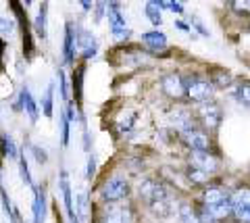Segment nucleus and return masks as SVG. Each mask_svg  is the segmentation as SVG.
I'll list each match as a JSON object with an SVG mask.
<instances>
[{
	"instance_id": "1",
	"label": "nucleus",
	"mask_w": 250,
	"mask_h": 223,
	"mask_svg": "<svg viewBox=\"0 0 250 223\" xmlns=\"http://www.w3.org/2000/svg\"><path fill=\"white\" fill-rule=\"evenodd\" d=\"M138 196L140 201H144L154 215L167 217L173 209V201H171V192L163 182L154 178H144L138 186Z\"/></svg>"
},
{
	"instance_id": "2",
	"label": "nucleus",
	"mask_w": 250,
	"mask_h": 223,
	"mask_svg": "<svg viewBox=\"0 0 250 223\" xmlns=\"http://www.w3.org/2000/svg\"><path fill=\"white\" fill-rule=\"evenodd\" d=\"M11 9V17L17 23V32H21V42H23V55H25V61H31L38 55V48H36V40H34V32H31V21L27 17V11L23 2L19 0H11L6 4Z\"/></svg>"
},
{
	"instance_id": "3",
	"label": "nucleus",
	"mask_w": 250,
	"mask_h": 223,
	"mask_svg": "<svg viewBox=\"0 0 250 223\" xmlns=\"http://www.w3.org/2000/svg\"><path fill=\"white\" fill-rule=\"evenodd\" d=\"M131 194V183L127 178L123 175H108L106 180L98 186V198L103 204H117V203H125Z\"/></svg>"
},
{
	"instance_id": "4",
	"label": "nucleus",
	"mask_w": 250,
	"mask_h": 223,
	"mask_svg": "<svg viewBox=\"0 0 250 223\" xmlns=\"http://www.w3.org/2000/svg\"><path fill=\"white\" fill-rule=\"evenodd\" d=\"M94 223H136V211L127 201L117 204H104L96 213Z\"/></svg>"
},
{
	"instance_id": "5",
	"label": "nucleus",
	"mask_w": 250,
	"mask_h": 223,
	"mask_svg": "<svg viewBox=\"0 0 250 223\" xmlns=\"http://www.w3.org/2000/svg\"><path fill=\"white\" fill-rule=\"evenodd\" d=\"M73 32H75V50H77V59L82 63H88L94 57L98 55V40L88 27H83L82 23H73Z\"/></svg>"
},
{
	"instance_id": "6",
	"label": "nucleus",
	"mask_w": 250,
	"mask_h": 223,
	"mask_svg": "<svg viewBox=\"0 0 250 223\" xmlns=\"http://www.w3.org/2000/svg\"><path fill=\"white\" fill-rule=\"evenodd\" d=\"M184 83H186V98L190 102L202 104V102L213 101L215 88L210 86V81L207 78H200V75H188V78H184Z\"/></svg>"
},
{
	"instance_id": "7",
	"label": "nucleus",
	"mask_w": 250,
	"mask_h": 223,
	"mask_svg": "<svg viewBox=\"0 0 250 223\" xmlns=\"http://www.w3.org/2000/svg\"><path fill=\"white\" fill-rule=\"evenodd\" d=\"M194 119L200 123V129L205 132H217L223 123V111L215 101H208V102H202L196 106V113H194Z\"/></svg>"
},
{
	"instance_id": "8",
	"label": "nucleus",
	"mask_w": 250,
	"mask_h": 223,
	"mask_svg": "<svg viewBox=\"0 0 250 223\" xmlns=\"http://www.w3.org/2000/svg\"><path fill=\"white\" fill-rule=\"evenodd\" d=\"M106 19L108 27H111V36L115 42H125L131 38V29L127 27V21L123 17L121 4L119 2H106Z\"/></svg>"
},
{
	"instance_id": "9",
	"label": "nucleus",
	"mask_w": 250,
	"mask_h": 223,
	"mask_svg": "<svg viewBox=\"0 0 250 223\" xmlns=\"http://www.w3.org/2000/svg\"><path fill=\"white\" fill-rule=\"evenodd\" d=\"M231 219L236 223H250V186H240L231 192Z\"/></svg>"
},
{
	"instance_id": "10",
	"label": "nucleus",
	"mask_w": 250,
	"mask_h": 223,
	"mask_svg": "<svg viewBox=\"0 0 250 223\" xmlns=\"http://www.w3.org/2000/svg\"><path fill=\"white\" fill-rule=\"evenodd\" d=\"M179 138L190 148V152H213V138L200 127L186 129V132L179 134Z\"/></svg>"
},
{
	"instance_id": "11",
	"label": "nucleus",
	"mask_w": 250,
	"mask_h": 223,
	"mask_svg": "<svg viewBox=\"0 0 250 223\" xmlns=\"http://www.w3.org/2000/svg\"><path fill=\"white\" fill-rule=\"evenodd\" d=\"M188 163H190V167L198 169V171H205L208 175H213L221 169V161H219L215 152H190Z\"/></svg>"
},
{
	"instance_id": "12",
	"label": "nucleus",
	"mask_w": 250,
	"mask_h": 223,
	"mask_svg": "<svg viewBox=\"0 0 250 223\" xmlns=\"http://www.w3.org/2000/svg\"><path fill=\"white\" fill-rule=\"evenodd\" d=\"M34 198H31V223H44L48 215V198H46V186H34Z\"/></svg>"
},
{
	"instance_id": "13",
	"label": "nucleus",
	"mask_w": 250,
	"mask_h": 223,
	"mask_svg": "<svg viewBox=\"0 0 250 223\" xmlns=\"http://www.w3.org/2000/svg\"><path fill=\"white\" fill-rule=\"evenodd\" d=\"M62 67H73L77 59L75 50V32H73V21H65V32H62Z\"/></svg>"
},
{
	"instance_id": "14",
	"label": "nucleus",
	"mask_w": 250,
	"mask_h": 223,
	"mask_svg": "<svg viewBox=\"0 0 250 223\" xmlns=\"http://www.w3.org/2000/svg\"><path fill=\"white\" fill-rule=\"evenodd\" d=\"M59 192L62 196V204H65V215L69 221L77 219L75 211H73V188H71V178H69V171L65 167L59 171Z\"/></svg>"
},
{
	"instance_id": "15",
	"label": "nucleus",
	"mask_w": 250,
	"mask_h": 223,
	"mask_svg": "<svg viewBox=\"0 0 250 223\" xmlns=\"http://www.w3.org/2000/svg\"><path fill=\"white\" fill-rule=\"evenodd\" d=\"M161 90L165 92L169 98H175V101H182V98H186L184 75H179V73H167V75H163Z\"/></svg>"
},
{
	"instance_id": "16",
	"label": "nucleus",
	"mask_w": 250,
	"mask_h": 223,
	"mask_svg": "<svg viewBox=\"0 0 250 223\" xmlns=\"http://www.w3.org/2000/svg\"><path fill=\"white\" fill-rule=\"evenodd\" d=\"M229 196L231 192L223 186H207L202 188V194H200V206H219V204H225L229 203Z\"/></svg>"
},
{
	"instance_id": "17",
	"label": "nucleus",
	"mask_w": 250,
	"mask_h": 223,
	"mask_svg": "<svg viewBox=\"0 0 250 223\" xmlns=\"http://www.w3.org/2000/svg\"><path fill=\"white\" fill-rule=\"evenodd\" d=\"M85 69H88V63H80V65H73V73H71V96H73V104L77 109H83L82 102H83V75H85Z\"/></svg>"
},
{
	"instance_id": "18",
	"label": "nucleus",
	"mask_w": 250,
	"mask_h": 223,
	"mask_svg": "<svg viewBox=\"0 0 250 223\" xmlns=\"http://www.w3.org/2000/svg\"><path fill=\"white\" fill-rule=\"evenodd\" d=\"M142 46L146 50H150L152 55H165L169 48V40L165 32L161 29H152V32H144L142 34Z\"/></svg>"
},
{
	"instance_id": "19",
	"label": "nucleus",
	"mask_w": 250,
	"mask_h": 223,
	"mask_svg": "<svg viewBox=\"0 0 250 223\" xmlns=\"http://www.w3.org/2000/svg\"><path fill=\"white\" fill-rule=\"evenodd\" d=\"M17 94L21 96V102H23V113L27 115L29 123H38V119H40V115H42V113H40V104H38L36 96L31 94L29 86H25V83H23L21 90L17 92Z\"/></svg>"
},
{
	"instance_id": "20",
	"label": "nucleus",
	"mask_w": 250,
	"mask_h": 223,
	"mask_svg": "<svg viewBox=\"0 0 250 223\" xmlns=\"http://www.w3.org/2000/svg\"><path fill=\"white\" fill-rule=\"evenodd\" d=\"M136 121H138V113L134 109H125L119 113V117L115 119V132L117 136L121 138H129L134 134V127H136Z\"/></svg>"
},
{
	"instance_id": "21",
	"label": "nucleus",
	"mask_w": 250,
	"mask_h": 223,
	"mask_svg": "<svg viewBox=\"0 0 250 223\" xmlns=\"http://www.w3.org/2000/svg\"><path fill=\"white\" fill-rule=\"evenodd\" d=\"M31 32L38 40L46 42V38H48V2H40L38 6L36 19L31 21Z\"/></svg>"
},
{
	"instance_id": "22",
	"label": "nucleus",
	"mask_w": 250,
	"mask_h": 223,
	"mask_svg": "<svg viewBox=\"0 0 250 223\" xmlns=\"http://www.w3.org/2000/svg\"><path fill=\"white\" fill-rule=\"evenodd\" d=\"M19 146L9 132H0V161H17Z\"/></svg>"
},
{
	"instance_id": "23",
	"label": "nucleus",
	"mask_w": 250,
	"mask_h": 223,
	"mask_svg": "<svg viewBox=\"0 0 250 223\" xmlns=\"http://www.w3.org/2000/svg\"><path fill=\"white\" fill-rule=\"evenodd\" d=\"M0 203H2V211H4V217L9 219V223H27L25 219H23L21 211L17 209V206L13 204L9 192H6V188L0 190Z\"/></svg>"
},
{
	"instance_id": "24",
	"label": "nucleus",
	"mask_w": 250,
	"mask_h": 223,
	"mask_svg": "<svg viewBox=\"0 0 250 223\" xmlns=\"http://www.w3.org/2000/svg\"><path fill=\"white\" fill-rule=\"evenodd\" d=\"M73 211H75V217H77V221H80V223H83V221L90 219L92 201H90V194H88V192H80V194L75 196V206H73Z\"/></svg>"
},
{
	"instance_id": "25",
	"label": "nucleus",
	"mask_w": 250,
	"mask_h": 223,
	"mask_svg": "<svg viewBox=\"0 0 250 223\" xmlns=\"http://www.w3.org/2000/svg\"><path fill=\"white\" fill-rule=\"evenodd\" d=\"M208 81H210V86L213 88L225 90V88H229L233 83V75L229 71H225V69H221V67H213L208 71Z\"/></svg>"
},
{
	"instance_id": "26",
	"label": "nucleus",
	"mask_w": 250,
	"mask_h": 223,
	"mask_svg": "<svg viewBox=\"0 0 250 223\" xmlns=\"http://www.w3.org/2000/svg\"><path fill=\"white\" fill-rule=\"evenodd\" d=\"M54 90H57V86H54V81H50L48 88H46L44 94H42V101L38 102L40 104V113L44 115L46 119L54 117Z\"/></svg>"
},
{
	"instance_id": "27",
	"label": "nucleus",
	"mask_w": 250,
	"mask_h": 223,
	"mask_svg": "<svg viewBox=\"0 0 250 223\" xmlns=\"http://www.w3.org/2000/svg\"><path fill=\"white\" fill-rule=\"evenodd\" d=\"M54 86H59V96L62 101V106L71 102V86H69V78L65 75V69L62 67L57 69V81H54Z\"/></svg>"
},
{
	"instance_id": "28",
	"label": "nucleus",
	"mask_w": 250,
	"mask_h": 223,
	"mask_svg": "<svg viewBox=\"0 0 250 223\" xmlns=\"http://www.w3.org/2000/svg\"><path fill=\"white\" fill-rule=\"evenodd\" d=\"M17 165H19V175H21V182L25 183V186L34 188V186H36V182H34V178H31V169H29V157H27L25 148H21V152H19V159H17Z\"/></svg>"
},
{
	"instance_id": "29",
	"label": "nucleus",
	"mask_w": 250,
	"mask_h": 223,
	"mask_svg": "<svg viewBox=\"0 0 250 223\" xmlns=\"http://www.w3.org/2000/svg\"><path fill=\"white\" fill-rule=\"evenodd\" d=\"M23 148H25L27 157L34 159L38 165H46V163H48V150H46L44 146L36 144V142H27L25 146H23Z\"/></svg>"
},
{
	"instance_id": "30",
	"label": "nucleus",
	"mask_w": 250,
	"mask_h": 223,
	"mask_svg": "<svg viewBox=\"0 0 250 223\" xmlns=\"http://www.w3.org/2000/svg\"><path fill=\"white\" fill-rule=\"evenodd\" d=\"M186 178H188V182H190L192 186H198V188L210 186V175L205 173V171H198V169H194V167H188Z\"/></svg>"
},
{
	"instance_id": "31",
	"label": "nucleus",
	"mask_w": 250,
	"mask_h": 223,
	"mask_svg": "<svg viewBox=\"0 0 250 223\" xmlns=\"http://www.w3.org/2000/svg\"><path fill=\"white\" fill-rule=\"evenodd\" d=\"M177 209H179L177 215L182 219V223H200V215L196 206H192L190 203H182Z\"/></svg>"
},
{
	"instance_id": "32",
	"label": "nucleus",
	"mask_w": 250,
	"mask_h": 223,
	"mask_svg": "<svg viewBox=\"0 0 250 223\" xmlns=\"http://www.w3.org/2000/svg\"><path fill=\"white\" fill-rule=\"evenodd\" d=\"M233 98L242 104L250 109V81H238L236 90H233Z\"/></svg>"
},
{
	"instance_id": "33",
	"label": "nucleus",
	"mask_w": 250,
	"mask_h": 223,
	"mask_svg": "<svg viewBox=\"0 0 250 223\" xmlns=\"http://www.w3.org/2000/svg\"><path fill=\"white\" fill-rule=\"evenodd\" d=\"M144 13H146L148 21H150L154 27H161L163 25V13L159 9V4H156V0H152V2H146Z\"/></svg>"
},
{
	"instance_id": "34",
	"label": "nucleus",
	"mask_w": 250,
	"mask_h": 223,
	"mask_svg": "<svg viewBox=\"0 0 250 223\" xmlns=\"http://www.w3.org/2000/svg\"><path fill=\"white\" fill-rule=\"evenodd\" d=\"M15 32H17V23H15V19L9 17V15H0V38L6 40V38H11Z\"/></svg>"
},
{
	"instance_id": "35",
	"label": "nucleus",
	"mask_w": 250,
	"mask_h": 223,
	"mask_svg": "<svg viewBox=\"0 0 250 223\" xmlns=\"http://www.w3.org/2000/svg\"><path fill=\"white\" fill-rule=\"evenodd\" d=\"M61 146L62 148H67L69 146V142H71V123L67 121V117H65V113L61 111Z\"/></svg>"
},
{
	"instance_id": "36",
	"label": "nucleus",
	"mask_w": 250,
	"mask_h": 223,
	"mask_svg": "<svg viewBox=\"0 0 250 223\" xmlns=\"http://www.w3.org/2000/svg\"><path fill=\"white\" fill-rule=\"evenodd\" d=\"M159 9H167L169 13H175V15H184V4L182 2H173V0H156Z\"/></svg>"
},
{
	"instance_id": "37",
	"label": "nucleus",
	"mask_w": 250,
	"mask_h": 223,
	"mask_svg": "<svg viewBox=\"0 0 250 223\" xmlns=\"http://www.w3.org/2000/svg\"><path fill=\"white\" fill-rule=\"evenodd\" d=\"M96 169H98V159L94 152H90L88 155V163H85V180L92 182L94 175H96Z\"/></svg>"
},
{
	"instance_id": "38",
	"label": "nucleus",
	"mask_w": 250,
	"mask_h": 223,
	"mask_svg": "<svg viewBox=\"0 0 250 223\" xmlns=\"http://www.w3.org/2000/svg\"><path fill=\"white\" fill-rule=\"evenodd\" d=\"M228 6L238 15H250V0H233Z\"/></svg>"
},
{
	"instance_id": "39",
	"label": "nucleus",
	"mask_w": 250,
	"mask_h": 223,
	"mask_svg": "<svg viewBox=\"0 0 250 223\" xmlns=\"http://www.w3.org/2000/svg\"><path fill=\"white\" fill-rule=\"evenodd\" d=\"M190 27H192V32H198L202 38H208V36H210V32L205 27V23H202V21L196 17V15H192V17H190Z\"/></svg>"
},
{
	"instance_id": "40",
	"label": "nucleus",
	"mask_w": 250,
	"mask_h": 223,
	"mask_svg": "<svg viewBox=\"0 0 250 223\" xmlns=\"http://www.w3.org/2000/svg\"><path fill=\"white\" fill-rule=\"evenodd\" d=\"M6 50H9V42L6 40H2L0 38V75H4V71H6Z\"/></svg>"
},
{
	"instance_id": "41",
	"label": "nucleus",
	"mask_w": 250,
	"mask_h": 223,
	"mask_svg": "<svg viewBox=\"0 0 250 223\" xmlns=\"http://www.w3.org/2000/svg\"><path fill=\"white\" fill-rule=\"evenodd\" d=\"M106 17V2H94V21H103Z\"/></svg>"
},
{
	"instance_id": "42",
	"label": "nucleus",
	"mask_w": 250,
	"mask_h": 223,
	"mask_svg": "<svg viewBox=\"0 0 250 223\" xmlns=\"http://www.w3.org/2000/svg\"><path fill=\"white\" fill-rule=\"evenodd\" d=\"M173 27H177V29H179V32H184V34H192V27H190V25H188V23H186V21H182V19H177V21L173 23Z\"/></svg>"
},
{
	"instance_id": "43",
	"label": "nucleus",
	"mask_w": 250,
	"mask_h": 223,
	"mask_svg": "<svg viewBox=\"0 0 250 223\" xmlns=\"http://www.w3.org/2000/svg\"><path fill=\"white\" fill-rule=\"evenodd\" d=\"M80 6L83 9V13H90V11H94V2H88V0H82Z\"/></svg>"
},
{
	"instance_id": "44",
	"label": "nucleus",
	"mask_w": 250,
	"mask_h": 223,
	"mask_svg": "<svg viewBox=\"0 0 250 223\" xmlns=\"http://www.w3.org/2000/svg\"><path fill=\"white\" fill-rule=\"evenodd\" d=\"M69 223H80V221H77V219H73V221H69Z\"/></svg>"
},
{
	"instance_id": "45",
	"label": "nucleus",
	"mask_w": 250,
	"mask_h": 223,
	"mask_svg": "<svg viewBox=\"0 0 250 223\" xmlns=\"http://www.w3.org/2000/svg\"><path fill=\"white\" fill-rule=\"evenodd\" d=\"M248 32H250V23H248Z\"/></svg>"
},
{
	"instance_id": "46",
	"label": "nucleus",
	"mask_w": 250,
	"mask_h": 223,
	"mask_svg": "<svg viewBox=\"0 0 250 223\" xmlns=\"http://www.w3.org/2000/svg\"><path fill=\"white\" fill-rule=\"evenodd\" d=\"M233 223H236V221H233Z\"/></svg>"
}]
</instances>
